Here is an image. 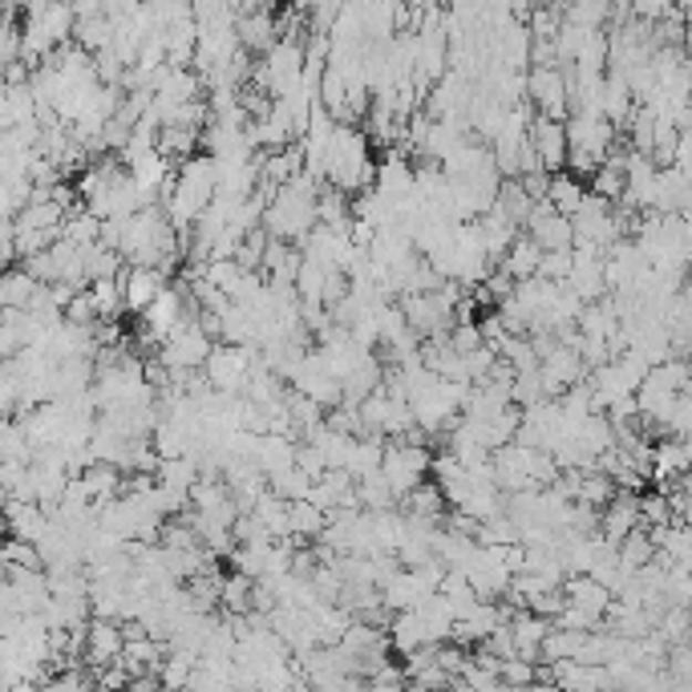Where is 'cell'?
<instances>
[{
    "label": "cell",
    "mask_w": 692,
    "mask_h": 692,
    "mask_svg": "<svg viewBox=\"0 0 692 692\" xmlns=\"http://www.w3.org/2000/svg\"><path fill=\"white\" fill-rule=\"evenodd\" d=\"M215 195H219V166H215L211 154H195V158H187V163L178 166L171 199L163 203L175 231H190V227L199 224L203 215H207V207L215 203Z\"/></svg>",
    "instance_id": "6da1fadb"
},
{
    "label": "cell",
    "mask_w": 692,
    "mask_h": 692,
    "mask_svg": "<svg viewBox=\"0 0 692 692\" xmlns=\"http://www.w3.org/2000/svg\"><path fill=\"white\" fill-rule=\"evenodd\" d=\"M376 166L381 163L373 158L369 134L357 126H337L329 151V187L349 195V199H361L376 187Z\"/></svg>",
    "instance_id": "7a4b0ae2"
},
{
    "label": "cell",
    "mask_w": 692,
    "mask_h": 692,
    "mask_svg": "<svg viewBox=\"0 0 692 692\" xmlns=\"http://www.w3.org/2000/svg\"><path fill=\"white\" fill-rule=\"evenodd\" d=\"M564 478L559 462L547 454V450H530V446H503L494 454V482L503 494H535V490H551L555 482Z\"/></svg>",
    "instance_id": "3957f363"
},
{
    "label": "cell",
    "mask_w": 692,
    "mask_h": 692,
    "mask_svg": "<svg viewBox=\"0 0 692 692\" xmlns=\"http://www.w3.org/2000/svg\"><path fill=\"white\" fill-rule=\"evenodd\" d=\"M259 361H264V352H259V349L215 344L211 361H207L203 376H207V385H211L215 393H224V397H244L247 381H251V373L259 369Z\"/></svg>",
    "instance_id": "277c9868"
},
{
    "label": "cell",
    "mask_w": 692,
    "mask_h": 692,
    "mask_svg": "<svg viewBox=\"0 0 692 692\" xmlns=\"http://www.w3.org/2000/svg\"><path fill=\"white\" fill-rule=\"evenodd\" d=\"M381 474L393 486L401 503L410 498L417 486H425V478L434 474V458H430V446H417V442H389L385 446V462H381Z\"/></svg>",
    "instance_id": "5b68a950"
},
{
    "label": "cell",
    "mask_w": 692,
    "mask_h": 692,
    "mask_svg": "<svg viewBox=\"0 0 692 692\" xmlns=\"http://www.w3.org/2000/svg\"><path fill=\"white\" fill-rule=\"evenodd\" d=\"M527 102L539 110V117L571 122V82L559 65H535L527 73Z\"/></svg>",
    "instance_id": "8992f818"
},
{
    "label": "cell",
    "mask_w": 692,
    "mask_h": 692,
    "mask_svg": "<svg viewBox=\"0 0 692 692\" xmlns=\"http://www.w3.org/2000/svg\"><path fill=\"white\" fill-rule=\"evenodd\" d=\"M215 344L219 341L207 337V329H203L199 320H187V324H183V329H178L175 337L163 344L158 361H163L171 373H203L207 361H211Z\"/></svg>",
    "instance_id": "52a82bcc"
},
{
    "label": "cell",
    "mask_w": 692,
    "mask_h": 692,
    "mask_svg": "<svg viewBox=\"0 0 692 692\" xmlns=\"http://www.w3.org/2000/svg\"><path fill=\"white\" fill-rule=\"evenodd\" d=\"M530 146L539 154V163L547 175H564L571 163V142H567V122H551V117H535L530 126Z\"/></svg>",
    "instance_id": "ba28073f"
},
{
    "label": "cell",
    "mask_w": 692,
    "mask_h": 692,
    "mask_svg": "<svg viewBox=\"0 0 692 692\" xmlns=\"http://www.w3.org/2000/svg\"><path fill=\"white\" fill-rule=\"evenodd\" d=\"M527 235L543 251H571V247H576V227H571V219L555 211L547 199L535 203V211H530V219H527Z\"/></svg>",
    "instance_id": "9c48e42d"
},
{
    "label": "cell",
    "mask_w": 692,
    "mask_h": 692,
    "mask_svg": "<svg viewBox=\"0 0 692 692\" xmlns=\"http://www.w3.org/2000/svg\"><path fill=\"white\" fill-rule=\"evenodd\" d=\"M126 657V628L114 620H90V636H85V669L102 672L110 664Z\"/></svg>",
    "instance_id": "30bf717a"
},
{
    "label": "cell",
    "mask_w": 692,
    "mask_h": 692,
    "mask_svg": "<svg viewBox=\"0 0 692 692\" xmlns=\"http://www.w3.org/2000/svg\"><path fill=\"white\" fill-rule=\"evenodd\" d=\"M4 515H9V539H21L29 547H41V539L53 527V515H49L41 503H17V498H4Z\"/></svg>",
    "instance_id": "8fae6325"
},
{
    "label": "cell",
    "mask_w": 692,
    "mask_h": 692,
    "mask_svg": "<svg viewBox=\"0 0 692 692\" xmlns=\"http://www.w3.org/2000/svg\"><path fill=\"white\" fill-rule=\"evenodd\" d=\"M171 283H166V271L158 268H126L122 271V296H126V312L142 317L146 308L166 292Z\"/></svg>",
    "instance_id": "7c38bea8"
},
{
    "label": "cell",
    "mask_w": 692,
    "mask_h": 692,
    "mask_svg": "<svg viewBox=\"0 0 692 692\" xmlns=\"http://www.w3.org/2000/svg\"><path fill=\"white\" fill-rule=\"evenodd\" d=\"M644 527V518H640V494H616V503L603 510V518H599V535L611 543V547H620L632 530Z\"/></svg>",
    "instance_id": "4fadbf2b"
},
{
    "label": "cell",
    "mask_w": 692,
    "mask_h": 692,
    "mask_svg": "<svg viewBox=\"0 0 692 692\" xmlns=\"http://www.w3.org/2000/svg\"><path fill=\"white\" fill-rule=\"evenodd\" d=\"M45 292V283L37 280L33 271L17 264V268H4L0 276V304L4 308H17V312H29L37 304V296Z\"/></svg>",
    "instance_id": "5bb4252c"
},
{
    "label": "cell",
    "mask_w": 692,
    "mask_h": 692,
    "mask_svg": "<svg viewBox=\"0 0 692 692\" xmlns=\"http://www.w3.org/2000/svg\"><path fill=\"white\" fill-rule=\"evenodd\" d=\"M555 623L535 616V611H518L515 620H510V636H515V648L523 660H535L539 664L543 657V644H547V636H551Z\"/></svg>",
    "instance_id": "9a60e30c"
},
{
    "label": "cell",
    "mask_w": 692,
    "mask_h": 692,
    "mask_svg": "<svg viewBox=\"0 0 692 692\" xmlns=\"http://www.w3.org/2000/svg\"><path fill=\"white\" fill-rule=\"evenodd\" d=\"M389 648L401 652L405 660H410L413 652H422V648H434L417 611H397V616H393V623H389Z\"/></svg>",
    "instance_id": "2e32d148"
},
{
    "label": "cell",
    "mask_w": 692,
    "mask_h": 692,
    "mask_svg": "<svg viewBox=\"0 0 692 692\" xmlns=\"http://www.w3.org/2000/svg\"><path fill=\"white\" fill-rule=\"evenodd\" d=\"M296 450H300V442L288 434H264L256 437V466L264 469V474H280V469H292L296 466Z\"/></svg>",
    "instance_id": "e0dca14e"
},
{
    "label": "cell",
    "mask_w": 692,
    "mask_h": 692,
    "mask_svg": "<svg viewBox=\"0 0 692 692\" xmlns=\"http://www.w3.org/2000/svg\"><path fill=\"white\" fill-rule=\"evenodd\" d=\"M543 256H547V251H543V247L535 244V239H530L527 231H523V235H518V239H515V247H510V256L503 259V271H506V276H510V280H515V283L535 280V276H539V268H543Z\"/></svg>",
    "instance_id": "ac0fdd59"
},
{
    "label": "cell",
    "mask_w": 692,
    "mask_h": 692,
    "mask_svg": "<svg viewBox=\"0 0 692 692\" xmlns=\"http://www.w3.org/2000/svg\"><path fill=\"white\" fill-rule=\"evenodd\" d=\"M587 195H591V190H587L583 178H576L571 171H564V175H551V190H547V203H551V207L559 215H567V219H576L579 207L587 203Z\"/></svg>",
    "instance_id": "d6986e66"
},
{
    "label": "cell",
    "mask_w": 692,
    "mask_h": 692,
    "mask_svg": "<svg viewBox=\"0 0 692 692\" xmlns=\"http://www.w3.org/2000/svg\"><path fill=\"white\" fill-rule=\"evenodd\" d=\"M494 211H503L510 224L523 231L535 211V199H530L527 190H523V178H503V187H498V203H494Z\"/></svg>",
    "instance_id": "ffe728a7"
},
{
    "label": "cell",
    "mask_w": 692,
    "mask_h": 692,
    "mask_svg": "<svg viewBox=\"0 0 692 692\" xmlns=\"http://www.w3.org/2000/svg\"><path fill=\"white\" fill-rule=\"evenodd\" d=\"M324 527H329V515L320 510L317 503H292V510H288V530H292L296 543L304 539H320L324 535Z\"/></svg>",
    "instance_id": "44dd1931"
},
{
    "label": "cell",
    "mask_w": 692,
    "mask_h": 692,
    "mask_svg": "<svg viewBox=\"0 0 692 692\" xmlns=\"http://www.w3.org/2000/svg\"><path fill=\"white\" fill-rule=\"evenodd\" d=\"M657 559H660L657 543H652V535H648L644 527L632 530V535L620 543V564H623V571H632V576H640V571H644V567H652Z\"/></svg>",
    "instance_id": "7402d4cb"
},
{
    "label": "cell",
    "mask_w": 692,
    "mask_h": 692,
    "mask_svg": "<svg viewBox=\"0 0 692 692\" xmlns=\"http://www.w3.org/2000/svg\"><path fill=\"white\" fill-rule=\"evenodd\" d=\"M405 515H413V518H425V523H442L446 518V494L437 490L434 482H425V486H417V490L405 498Z\"/></svg>",
    "instance_id": "603a6c76"
},
{
    "label": "cell",
    "mask_w": 692,
    "mask_h": 692,
    "mask_svg": "<svg viewBox=\"0 0 692 692\" xmlns=\"http://www.w3.org/2000/svg\"><path fill=\"white\" fill-rule=\"evenodd\" d=\"M224 611L227 616H251L256 611V579L231 571L224 579Z\"/></svg>",
    "instance_id": "cb8c5ba5"
},
{
    "label": "cell",
    "mask_w": 692,
    "mask_h": 692,
    "mask_svg": "<svg viewBox=\"0 0 692 692\" xmlns=\"http://www.w3.org/2000/svg\"><path fill=\"white\" fill-rule=\"evenodd\" d=\"M268 486H271V494H276V498H283V503H304L317 482L308 478V474L300 466H292V469H280V474H271Z\"/></svg>",
    "instance_id": "d4e9b609"
},
{
    "label": "cell",
    "mask_w": 692,
    "mask_h": 692,
    "mask_svg": "<svg viewBox=\"0 0 692 692\" xmlns=\"http://www.w3.org/2000/svg\"><path fill=\"white\" fill-rule=\"evenodd\" d=\"M660 640L669 648H689L692 644V608H669L660 616Z\"/></svg>",
    "instance_id": "484cf974"
},
{
    "label": "cell",
    "mask_w": 692,
    "mask_h": 692,
    "mask_svg": "<svg viewBox=\"0 0 692 692\" xmlns=\"http://www.w3.org/2000/svg\"><path fill=\"white\" fill-rule=\"evenodd\" d=\"M90 296H94L97 304V317L102 324L117 317V312H126V296H122V280H94L90 283Z\"/></svg>",
    "instance_id": "4316f807"
},
{
    "label": "cell",
    "mask_w": 692,
    "mask_h": 692,
    "mask_svg": "<svg viewBox=\"0 0 692 692\" xmlns=\"http://www.w3.org/2000/svg\"><path fill=\"white\" fill-rule=\"evenodd\" d=\"M94 672L90 669H65V672H49L45 681H41V692H94V681H90Z\"/></svg>",
    "instance_id": "83f0119b"
},
{
    "label": "cell",
    "mask_w": 692,
    "mask_h": 692,
    "mask_svg": "<svg viewBox=\"0 0 692 692\" xmlns=\"http://www.w3.org/2000/svg\"><path fill=\"white\" fill-rule=\"evenodd\" d=\"M539 664L535 660H523V657H515V660H503V684H515V689H535L539 684Z\"/></svg>",
    "instance_id": "f1b7e54d"
},
{
    "label": "cell",
    "mask_w": 692,
    "mask_h": 692,
    "mask_svg": "<svg viewBox=\"0 0 692 692\" xmlns=\"http://www.w3.org/2000/svg\"><path fill=\"white\" fill-rule=\"evenodd\" d=\"M450 344H454L458 357H474L478 349H486V332H482V324H454L450 329Z\"/></svg>",
    "instance_id": "f546056e"
},
{
    "label": "cell",
    "mask_w": 692,
    "mask_h": 692,
    "mask_svg": "<svg viewBox=\"0 0 692 692\" xmlns=\"http://www.w3.org/2000/svg\"><path fill=\"white\" fill-rule=\"evenodd\" d=\"M539 280H547V283L571 280V251H547L539 268Z\"/></svg>",
    "instance_id": "4dcf8cb0"
},
{
    "label": "cell",
    "mask_w": 692,
    "mask_h": 692,
    "mask_svg": "<svg viewBox=\"0 0 692 692\" xmlns=\"http://www.w3.org/2000/svg\"><path fill=\"white\" fill-rule=\"evenodd\" d=\"M564 17L571 24H583V29H603V21L611 17L608 4H571V9H564Z\"/></svg>",
    "instance_id": "1f68e13d"
},
{
    "label": "cell",
    "mask_w": 692,
    "mask_h": 692,
    "mask_svg": "<svg viewBox=\"0 0 692 692\" xmlns=\"http://www.w3.org/2000/svg\"><path fill=\"white\" fill-rule=\"evenodd\" d=\"M530 692H564V689H559V684H555V681H539Z\"/></svg>",
    "instance_id": "d6a6232c"
},
{
    "label": "cell",
    "mask_w": 692,
    "mask_h": 692,
    "mask_svg": "<svg viewBox=\"0 0 692 692\" xmlns=\"http://www.w3.org/2000/svg\"><path fill=\"white\" fill-rule=\"evenodd\" d=\"M676 442H681L684 454H689V462H692V430H689V434H684V437H676Z\"/></svg>",
    "instance_id": "836d02e7"
},
{
    "label": "cell",
    "mask_w": 692,
    "mask_h": 692,
    "mask_svg": "<svg viewBox=\"0 0 692 692\" xmlns=\"http://www.w3.org/2000/svg\"><path fill=\"white\" fill-rule=\"evenodd\" d=\"M494 692H530V689H515V684H498Z\"/></svg>",
    "instance_id": "e575fe53"
},
{
    "label": "cell",
    "mask_w": 692,
    "mask_h": 692,
    "mask_svg": "<svg viewBox=\"0 0 692 692\" xmlns=\"http://www.w3.org/2000/svg\"><path fill=\"white\" fill-rule=\"evenodd\" d=\"M410 692H430V689H413V684H410ZM446 692H454V689H446Z\"/></svg>",
    "instance_id": "d590c367"
},
{
    "label": "cell",
    "mask_w": 692,
    "mask_h": 692,
    "mask_svg": "<svg viewBox=\"0 0 692 692\" xmlns=\"http://www.w3.org/2000/svg\"><path fill=\"white\" fill-rule=\"evenodd\" d=\"M689 648H692V644H689Z\"/></svg>",
    "instance_id": "8d00e7d4"
},
{
    "label": "cell",
    "mask_w": 692,
    "mask_h": 692,
    "mask_svg": "<svg viewBox=\"0 0 692 692\" xmlns=\"http://www.w3.org/2000/svg\"><path fill=\"white\" fill-rule=\"evenodd\" d=\"M689 364H692V361H689Z\"/></svg>",
    "instance_id": "74e56055"
}]
</instances>
